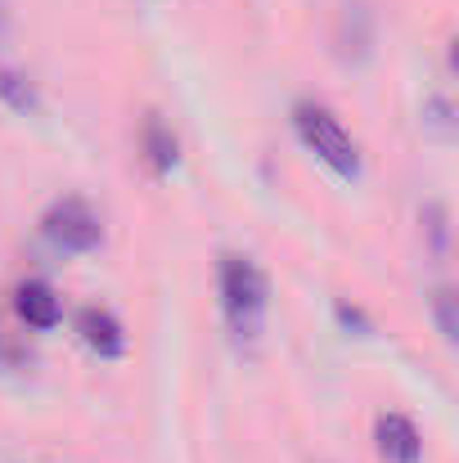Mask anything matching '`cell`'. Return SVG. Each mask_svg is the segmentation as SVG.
I'll list each match as a JSON object with an SVG mask.
<instances>
[{
    "label": "cell",
    "mask_w": 459,
    "mask_h": 463,
    "mask_svg": "<svg viewBox=\"0 0 459 463\" xmlns=\"http://www.w3.org/2000/svg\"><path fill=\"white\" fill-rule=\"evenodd\" d=\"M266 307H271V284L266 270L253 257L225 252L221 257V315L230 324V337L239 346H253L266 328Z\"/></svg>",
    "instance_id": "1"
},
{
    "label": "cell",
    "mask_w": 459,
    "mask_h": 463,
    "mask_svg": "<svg viewBox=\"0 0 459 463\" xmlns=\"http://www.w3.org/2000/svg\"><path fill=\"white\" fill-rule=\"evenodd\" d=\"M293 131H298V140H302L306 149L320 157L333 175H342V180H356V175H360V149H356V140L347 136V127L338 122V113H333L329 104L298 99V104H293Z\"/></svg>",
    "instance_id": "2"
},
{
    "label": "cell",
    "mask_w": 459,
    "mask_h": 463,
    "mask_svg": "<svg viewBox=\"0 0 459 463\" xmlns=\"http://www.w3.org/2000/svg\"><path fill=\"white\" fill-rule=\"evenodd\" d=\"M41 234L59 248V252H95L104 243V225L95 216V207L86 198H59L45 221H41Z\"/></svg>",
    "instance_id": "3"
},
{
    "label": "cell",
    "mask_w": 459,
    "mask_h": 463,
    "mask_svg": "<svg viewBox=\"0 0 459 463\" xmlns=\"http://www.w3.org/2000/svg\"><path fill=\"white\" fill-rule=\"evenodd\" d=\"M77 337L100 355V360H118L127 351V333H122V319L109 307H81L77 310Z\"/></svg>",
    "instance_id": "4"
},
{
    "label": "cell",
    "mask_w": 459,
    "mask_h": 463,
    "mask_svg": "<svg viewBox=\"0 0 459 463\" xmlns=\"http://www.w3.org/2000/svg\"><path fill=\"white\" fill-rule=\"evenodd\" d=\"M374 446L383 463H419L424 459V437L406 414H378L374 423Z\"/></svg>",
    "instance_id": "5"
},
{
    "label": "cell",
    "mask_w": 459,
    "mask_h": 463,
    "mask_svg": "<svg viewBox=\"0 0 459 463\" xmlns=\"http://www.w3.org/2000/svg\"><path fill=\"white\" fill-rule=\"evenodd\" d=\"M14 310H18V319H23L27 328H41V333L63 319L59 293H54L45 279H23V284L14 288Z\"/></svg>",
    "instance_id": "6"
},
{
    "label": "cell",
    "mask_w": 459,
    "mask_h": 463,
    "mask_svg": "<svg viewBox=\"0 0 459 463\" xmlns=\"http://www.w3.org/2000/svg\"><path fill=\"white\" fill-rule=\"evenodd\" d=\"M145 154H149V166L158 175H167V171L176 166V136L167 131L162 118H149V122H145Z\"/></svg>",
    "instance_id": "7"
},
{
    "label": "cell",
    "mask_w": 459,
    "mask_h": 463,
    "mask_svg": "<svg viewBox=\"0 0 459 463\" xmlns=\"http://www.w3.org/2000/svg\"><path fill=\"white\" fill-rule=\"evenodd\" d=\"M433 315H437L442 337H446V342H455L459 337V319H455V293H451V288H437V293H433Z\"/></svg>",
    "instance_id": "8"
},
{
    "label": "cell",
    "mask_w": 459,
    "mask_h": 463,
    "mask_svg": "<svg viewBox=\"0 0 459 463\" xmlns=\"http://www.w3.org/2000/svg\"><path fill=\"white\" fill-rule=\"evenodd\" d=\"M0 95H5V99H14L18 109H27V104H32V90L23 86V77H18V72H0Z\"/></svg>",
    "instance_id": "9"
},
{
    "label": "cell",
    "mask_w": 459,
    "mask_h": 463,
    "mask_svg": "<svg viewBox=\"0 0 459 463\" xmlns=\"http://www.w3.org/2000/svg\"><path fill=\"white\" fill-rule=\"evenodd\" d=\"M338 319H342V324H347V328H351V324H356V328H360V333H369V319H365V315H360V310L356 307H347V302H338Z\"/></svg>",
    "instance_id": "10"
},
{
    "label": "cell",
    "mask_w": 459,
    "mask_h": 463,
    "mask_svg": "<svg viewBox=\"0 0 459 463\" xmlns=\"http://www.w3.org/2000/svg\"><path fill=\"white\" fill-rule=\"evenodd\" d=\"M14 360V351H9V342H5V333H0V364H9Z\"/></svg>",
    "instance_id": "11"
}]
</instances>
